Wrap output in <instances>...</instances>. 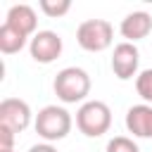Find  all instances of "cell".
<instances>
[{
	"label": "cell",
	"mask_w": 152,
	"mask_h": 152,
	"mask_svg": "<svg viewBox=\"0 0 152 152\" xmlns=\"http://www.w3.org/2000/svg\"><path fill=\"white\" fill-rule=\"evenodd\" d=\"M12 145H14V131L7 126H0V152L12 150Z\"/></svg>",
	"instance_id": "15"
},
{
	"label": "cell",
	"mask_w": 152,
	"mask_h": 152,
	"mask_svg": "<svg viewBox=\"0 0 152 152\" xmlns=\"http://www.w3.org/2000/svg\"><path fill=\"white\" fill-rule=\"evenodd\" d=\"M138 64H140V50L135 48V43L124 40V43L114 45V52H112V71H114L116 78L128 81L131 76H135Z\"/></svg>",
	"instance_id": "6"
},
{
	"label": "cell",
	"mask_w": 152,
	"mask_h": 152,
	"mask_svg": "<svg viewBox=\"0 0 152 152\" xmlns=\"http://www.w3.org/2000/svg\"><path fill=\"white\" fill-rule=\"evenodd\" d=\"M126 128L138 138H152V107L150 104H133L126 112Z\"/></svg>",
	"instance_id": "9"
},
{
	"label": "cell",
	"mask_w": 152,
	"mask_h": 152,
	"mask_svg": "<svg viewBox=\"0 0 152 152\" xmlns=\"http://www.w3.org/2000/svg\"><path fill=\"white\" fill-rule=\"evenodd\" d=\"M5 21H7L10 26L19 28L24 36L33 33V31H36V24H38V19H36V10H33L31 5H26V2L12 5L10 12H7V19H5Z\"/></svg>",
	"instance_id": "10"
},
{
	"label": "cell",
	"mask_w": 152,
	"mask_h": 152,
	"mask_svg": "<svg viewBox=\"0 0 152 152\" xmlns=\"http://www.w3.org/2000/svg\"><path fill=\"white\" fill-rule=\"evenodd\" d=\"M71 131V116L64 107H57V104H48L38 112L36 116V133L40 138H45L48 142L52 140H62L66 138Z\"/></svg>",
	"instance_id": "3"
},
{
	"label": "cell",
	"mask_w": 152,
	"mask_h": 152,
	"mask_svg": "<svg viewBox=\"0 0 152 152\" xmlns=\"http://www.w3.org/2000/svg\"><path fill=\"white\" fill-rule=\"evenodd\" d=\"M52 90L55 95L66 102V104H74V102H81L88 93H90V76L86 69L81 66H64L55 81H52Z\"/></svg>",
	"instance_id": "1"
},
{
	"label": "cell",
	"mask_w": 152,
	"mask_h": 152,
	"mask_svg": "<svg viewBox=\"0 0 152 152\" xmlns=\"http://www.w3.org/2000/svg\"><path fill=\"white\" fill-rule=\"evenodd\" d=\"M76 126L88 138H100L112 126V109L102 100H88L76 112Z\"/></svg>",
	"instance_id": "2"
},
{
	"label": "cell",
	"mask_w": 152,
	"mask_h": 152,
	"mask_svg": "<svg viewBox=\"0 0 152 152\" xmlns=\"http://www.w3.org/2000/svg\"><path fill=\"white\" fill-rule=\"evenodd\" d=\"M107 152H140V147L128 135H114L107 142Z\"/></svg>",
	"instance_id": "14"
},
{
	"label": "cell",
	"mask_w": 152,
	"mask_h": 152,
	"mask_svg": "<svg viewBox=\"0 0 152 152\" xmlns=\"http://www.w3.org/2000/svg\"><path fill=\"white\" fill-rule=\"evenodd\" d=\"M7 152H14V150H7Z\"/></svg>",
	"instance_id": "17"
},
{
	"label": "cell",
	"mask_w": 152,
	"mask_h": 152,
	"mask_svg": "<svg viewBox=\"0 0 152 152\" xmlns=\"http://www.w3.org/2000/svg\"><path fill=\"white\" fill-rule=\"evenodd\" d=\"M135 90H138V95H140L142 100L152 102V69H145V71L138 74V78H135Z\"/></svg>",
	"instance_id": "13"
},
{
	"label": "cell",
	"mask_w": 152,
	"mask_h": 152,
	"mask_svg": "<svg viewBox=\"0 0 152 152\" xmlns=\"http://www.w3.org/2000/svg\"><path fill=\"white\" fill-rule=\"evenodd\" d=\"M76 40L88 52H102L114 40V26L107 19H86L76 28Z\"/></svg>",
	"instance_id": "4"
},
{
	"label": "cell",
	"mask_w": 152,
	"mask_h": 152,
	"mask_svg": "<svg viewBox=\"0 0 152 152\" xmlns=\"http://www.w3.org/2000/svg\"><path fill=\"white\" fill-rule=\"evenodd\" d=\"M26 38H28V36H24L19 28L10 26L7 21L0 26V50H2L5 55H14V52H19V50L26 45Z\"/></svg>",
	"instance_id": "11"
},
{
	"label": "cell",
	"mask_w": 152,
	"mask_h": 152,
	"mask_svg": "<svg viewBox=\"0 0 152 152\" xmlns=\"http://www.w3.org/2000/svg\"><path fill=\"white\" fill-rule=\"evenodd\" d=\"M31 124V107L19 97H5L0 102V126L12 128L14 133H21Z\"/></svg>",
	"instance_id": "7"
},
{
	"label": "cell",
	"mask_w": 152,
	"mask_h": 152,
	"mask_svg": "<svg viewBox=\"0 0 152 152\" xmlns=\"http://www.w3.org/2000/svg\"><path fill=\"white\" fill-rule=\"evenodd\" d=\"M69 7H71V0H40V10L50 19H57V17L66 14Z\"/></svg>",
	"instance_id": "12"
},
{
	"label": "cell",
	"mask_w": 152,
	"mask_h": 152,
	"mask_svg": "<svg viewBox=\"0 0 152 152\" xmlns=\"http://www.w3.org/2000/svg\"><path fill=\"white\" fill-rule=\"evenodd\" d=\"M62 48H64L62 36L55 33V31H50V28L38 31V33L31 38V45H28L31 57H33L38 64H50V62H55V59L62 55Z\"/></svg>",
	"instance_id": "5"
},
{
	"label": "cell",
	"mask_w": 152,
	"mask_h": 152,
	"mask_svg": "<svg viewBox=\"0 0 152 152\" xmlns=\"http://www.w3.org/2000/svg\"><path fill=\"white\" fill-rule=\"evenodd\" d=\"M28 152H57L52 145H48V142H43V145H33Z\"/></svg>",
	"instance_id": "16"
},
{
	"label": "cell",
	"mask_w": 152,
	"mask_h": 152,
	"mask_svg": "<svg viewBox=\"0 0 152 152\" xmlns=\"http://www.w3.org/2000/svg\"><path fill=\"white\" fill-rule=\"evenodd\" d=\"M121 36L128 40V43H135L140 38H145L150 31H152V17L145 12V10H135L131 14H126L121 19V26H119Z\"/></svg>",
	"instance_id": "8"
}]
</instances>
